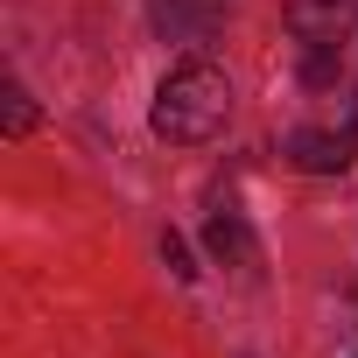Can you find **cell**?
Wrapping results in <instances>:
<instances>
[{"mask_svg": "<svg viewBox=\"0 0 358 358\" xmlns=\"http://www.w3.org/2000/svg\"><path fill=\"white\" fill-rule=\"evenodd\" d=\"M225 120H232V85H225L218 64L190 57V64H176L162 78V92H155V134L162 141L197 148V141H218Z\"/></svg>", "mask_w": 358, "mask_h": 358, "instance_id": "obj_1", "label": "cell"}, {"mask_svg": "<svg viewBox=\"0 0 358 358\" xmlns=\"http://www.w3.org/2000/svg\"><path fill=\"white\" fill-rule=\"evenodd\" d=\"M351 22H358V0H288V29L309 50H337Z\"/></svg>", "mask_w": 358, "mask_h": 358, "instance_id": "obj_2", "label": "cell"}, {"mask_svg": "<svg viewBox=\"0 0 358 358\" xmlns=\"http://www.w3.org/2000/svg\"><path fill=\"white\" fill-rule=\"evenodd\" d=\"M288 162L309 176H337V169H351V141L344 134H288Z\"/></svg>", "mask_w": 358, "mask_h": 358, "instance_id": "obj_3", "label": "cell"}, {"mask_svg": "<svg viewBox=\"0 0 358 358\" xmlns=\"http://www.w3.org/2000/svg\"><path fill=\"white\" fill-rule=\"evenodd\" d=\"M211 253L218 260H253V239H246V225L225 211V218H211Z\"/></svg>", "mask_w": 358, "mask_h": 358, "instance_id": "obj_4", "label": "cell"}, {"mask_svg": "<svg viewBox=\"0 0 358 358\" xmlns=\"http://www.w3.org/2000/svg\"><path fill=\"white\" fill-rule=\"evenodd\" d=\"M29 127H36V106L22 85H8V134H29Z\"/></svg>", "mask_w": 358, "mask_h": 358, "instance_id": "obj_5", "label": "cell"}, {"mask_svg": "<svg viewBox=\"0 0 358 358\" xmlns=\"http://www.w3.org/2000/svg\"><path fill=\"white\" fill-rule=\"evenodd\" d=\"M162 260H169L176 274H183V281H197V267H190V246L176 239V232H162Z\"/></svg>", "mask_w": 358, "mask_h": 358, "instance_id": "obj_6", "label": "cell"}]
</instances>
